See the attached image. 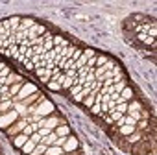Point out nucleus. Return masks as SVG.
Here are the masks:
<instances>
[{
  "label": "nucleus",
  "instance_id": "f257e3e1",
  "mask_svg": "<svg viewBox=\"0 0 157 155\" xmlns=\"http://www.w3.org/2000/svg\"><path fill=\"white\" fill-rule=\"evenodd\" d=\"M35 93H37V87H35L33 83H24V85H22V89H21V93L15 96V100L22 102V100H26L28 96H32V94H35Z\"/></svg>",
  "mask_w": 157,
  "mask_h": 155
},
{
  "label": "nucleus",
  "instance_id": "c85d7f7f",
  "mask_svg": "<svg viewBox=\"0 0 157 155\" xmlns=\"http://www.w3.org/2000/svg\"><path fill=\"white\" fill-rule=\"evenodd\" d=\"M11 107V100L10 102H0V109H2V111H6V109H10Z\"/></svg>",
  "mask_w": 157,
  "mask_h": 155
},
{
  "label": "nucleus",
  "instance_id": "39448f33",
  "mask_svg": "<svg viewBox=\"0 0 157 155\" xmlns=\"http://www.w3.org/2000/svg\"><path fill=\"white\" fill-rule=\"evenodd\" d=\"M65 151H70V149H76L78 148V140H76V137H67V142L61 146Z\"/></svg>",
  "mask_w": 157,
  "mask_h": 155
},
{
  "label": "nucleus",
  "instance_id": "a878e982",
  "mask_svg": "<svg viewBox=\"0 0 157 155\" xmlns=\"http://www.w3.org/2000/svg\"><path fill=\"white\" fill-rule=\"evenodd\" d=\"M105 63H107V57H104V55H98V57H96V65H98V66H104Z\"/></svg>",
  "mask_w": 157,
  "mask_h": 155
},
{
  "label": "nucleus",
  "instance_id": "f3484780",
  "mask_svg": "<svg viewBox=\"0 0 157 155\" xmlns=\"http://www.w3.org/2000/svg\"><path fill=\"white\" fill-rule=\"evenodd\" d=\"M131 96H133V91H131V89H124V91L120 93V98H122L124 102H128Z\"/></svg>",
  "mask_w": 157,
  "mask_h": 155
},
{
  "label": "nucleus",
  "instance_id": "aec40b11",
  "mask_svg": "<svg viewBox=\"0 0 157 155\" xmlns=\"http://www.w3.org/2000/svg\"><path fill=\"white\" fill-rule=\"evenodd\" d=\"M124 89H126V83H124V81H120V83H115V85H113V91H115L117 94H120Z\"/></svg>",
  "mask_w": 157,
  "mask_h": 155
},
{
  "label": "nucleus",
  "instance_id": "6ab92c4d",
  "mask_svg": "<svg viewBox=\"0 0 157 155\" xmlns=\"http://www.w3.org/2000/svg\"><path fill=\"white\" fill-rule=\"evenodd\" d=\"M8 55H11V57H15V59H17V57H19V46H17V44H13V46L8 50Z\"/></svg>",
  "mask_w": 157,
  "mask_h": 155
},
{
  "label": "nucleus",
  "instance_id": "72a5a7b5",
  "mask_svg": "<svg viewBox=\"0 0 157 155\" xmlns=\"http://www.w3.org/2000/svg\"><path fill=\"white\" fill-rule=\"evenodd\" d=\"M61 155H67V153H61Z\"/></svg>",
  "mask_w": 157,
  "mask_h": 155
},
{
  "label": "nucleus",
  "instance_id": "423d86ee",
  "mask_svg": "<svg viewBox=\"0 0 157 155\" xmlns=\"http://www.w3.org/2000/svg\"><path fill=\"white\" fill-rule=\"evenodd\" d=\"M17 81H22V78H21L19 74H13V72H11V74L6 78V85H4V87H8V85H13V83H17Z\"/></svg>",
  "mask_w": 157,
  "mask_h": 155
},
{
  "label": "nucleus",
  "instance_id": "9b49d317",
  "mask_svg": "<svg viewBox=\"0 0 157 155\" xmlns=\"http://www.w3.org/2000/svg\"><path fill=\"white\" fill-rule=\"evenodd\" d=\"M120 133L126 135V137H129L131 133H135V126H128V124H124V126H120Z\"/></svg>",
  "mask_w": 157,
  "mask_h": 155
},
{
  "label": "nucleus",
  "instance_id": "4468645a",
  "mask_svg": "<svg viewBox=\"0 0 157 155\" xmlns=\"http://www.w3.org/2000/svg\"><path fill=\"white\" fill-rule=\"evenodd\" d=\"M63 153V148L61 146H52V148H46V155H61Z\"/></svg>",
  "mask_w": 157,
  "mask_h": 155
},
{
  "label": "nucleus",
  "instance_id": "2eb2a0df",
  "mask_svg": "<svg viewBox=\"0 0 157 155\" xmlns=\"http://www.w3.org/2000/svg\"><path fill=\"white\" fill-rule=\"evenodd\" d=\"M46 87L50 89V91H56V93H59L63 87H61V83H57V81H54V80H50L48 83H46Z\"/></svg>",
  "mask_w": 157,
  "mask_h": 155
},
{
  "label": "nucleus",
  "instance_id": "393cba45",
  "mask_svg": "<svg viewBox=\"0 0 157 155\" xmlns=\"http://www.w3.org/2000/svg\"><path fill=\"white\" fill-rule=\"evenodd\" d=\"M33 72H35V74H37L39 78H43V76H46V72H50V70H46L44 66H41V68H35Z\"/></svg>",
  "mask_w": 157,
  "mask_h": 155
},
{
  "label": "nucleus",
  "instance_id": "7c9ffc66",
  "mask_svg": "<svg viewBox=\"0 0 157 155\" xmlns=\"http://www.w3.org/2000/svg\"><path fill=\"white\" fill-rule=\"evenodd\" d=\"M83 55L93 57V55H96V52H94V50H91V48H87V50H83Z\"/></svg>",
  "mask_w": 157,
  "mask_h": 155
},
{
  "label": "nucleus",
  "instance_id": "f704fd0d",
  "mask_svg": "<svg viewBox=\"0 0 157 155\" xmlns=\"http://www.w3.org/2000/svg\"><path fill=\"white\" fill-rule=\"evenodd\" d=\"M43 155H46V153H43Z\"/></svg>",
  "mask_w": 157,
  "mask_h": 155
},
{
  "label": "nucleus",
  "instance_id": "f8f14e48",
  "mask_svg": "<svg viewBox=\"0 0 157 155\" xmlns=\"http://www.w3.org/2000/svg\"><path fill=\"white\" fill-rule=\"evenodd\" d=\"M35 146H37V144H35L33 140H30V138H28V140H26V144L22 146V151H24V153H32V151L35 149Z\"/></svg>",
  "mask_w": 157,
  "mask_h": 155
},
{
  "label": "nucleus",
  "instance_id": "bb28decb",
  "mask_svg": "<svg viewBox=\"0 0 157 155\" xmlns=\"http://www.w3.org/2000/svg\"><path fill=\"white\" fill-rule=\"evenodd\" d=\"M37 133H39V135H41V137H48V135H50V133H52V129H48V127H41V129H39V131H37Z\"/></svg>",
  "mask_w": 157,
  "mask_h": 155
},
{
  "label": "nucleus",
  "instance_id": "412c9836",
  "mask_svg": "<svg viewBox=\"0 0 157 155\" xmlns=\"http://www.w3.org/2000/svg\"><path fill=\"white\" fill-rule=\"evenodd\" d=\"M115 111H118L120 115H124V113H128V104L124 102V104H117V107H115Z\"/></svg>",
  "mask_w": 157,
  "mask_h": 155
},
{
  "label": "nucleus",
  "instance_id": "5701e85b",
  "mask_svg": "<svg viewBox=\"0 0 157 155\" xmlns=\"http://www.w3.org/2000/svg\"><path fill=\"white\" fill-rule=\"evenodd\" d=\"M11 74V68L8 66V65H2V70H0V76H2V78H8Z\"/></svg>",
  "mask_w": 157,
  "mask_h": 155
},
{
  "label": "nucleus",
  "instance_id": "20e7f679",
  "mask_svg": "<svg viewBox=\"0 0 157 155\" xmlns=\"http://www.w3.org/2000/svg\"><path fill=\"white\" fill-rule=\"evenodd\" d=\"M26 126H28V120H21V122H19V124H15L11 129H8V135H15V133L19 135V133H22V129H24Z\"/></svg>",
  "mask_w": 157,
  "mask_h": 155
},
{
  "label": "nucleus",
  "instance_id": "4be33fe9",
  "mask_svg": "<svg viewBox=\"0 0 157 155\" xmlns=\"http://www.w3.org/2000/svg\"><path fill=\"white\" fill-rule=\"evenodd\" d=\"M82 89H83V85H78V83H76V85H72L68 91H70V94H72V96H76L78 93H82Z\"/></svg>",
  "mask_w": 157,
  "mask_h": 155
},
{
  "label": "nucleus",
  "instance_id": "473e14b6",
  "mask_svg": "<svg viewBox=\"0 0 157 155\" xmlns=\"http://www.w3.org/2000/svg\"><path fill=\"white\" fill-rule=\"evenodd\" d=\"M17 61H19V63H28L30 59H28L26 55H19V57H17Z\"/></svg>",
  "mask_w": 157,
  "mask_h": 155
},
{
  "label": "nucleus",
  "instance_id": "7ed1b4c3",
  "mask_svg": "<svg viewBox=\"0 0 157 155\" xmlns=\"http://www.w3.org/2000/svg\"><path fill=\"white\" fill-rule=\"evenodd\" d=\"M17 116H19L17 111H10V113L2 115V116H0V127H8L13 120H17Z\"/></svg>",
  "mask_w": 157,
  "mask_h": 155
},
{
  "label": "nucleus",
  "instance_id": "1a4fd4ad",
  "mask_svg": "<svg viewBox=\"0 0 157 155\" xmlns=\"http://www.w3.org/2000/svg\"><path fill=\"white\" fill-rule=\"evenodd\" d=\"M54 131H56V135H57V137H68L70 127H67V126H59V127H56Z\"/></svg>",
  "mask_w": 157,
  "mask_h": 155
},
{
  "label": "nucleus",
  "instance_id": "cd10ccee",
  "mask_svg": "<svg viewBox=\"0 0 157 155\" xmlns=\"http://www.w3.org/2000/svg\"><path fill=\"white\" fill-rule=\"evenodd\" d=\"M28 138H30V140H33V142H35V144H39V142H41V138H43V137H41V135H39V133H33V135H30V137H28Z\"/></svg>",
  "mask_w": 157,
  "mask_h": 155
},
{
  "label": "nucleus",
  "instance_id": "f03ea898",
  "mask_svg": "<svg viewBox=\"0 0 157 155\" xmlns=\"http://www.w3.org/2000/svg\"><path fill=\"white\" fill-rule=\"evenodd\" d=\"M50 113H54V104L52 102H43L39 107H35V115H39V116H46V115H50Z\"/></svg>",
  "mask_w": 157,
  "mask_h": 155
},
{
  "label": "nucleus",
  "instance_id": "c756f323",
  "mask_svg": "<svg viewBox=\"0 0 157 155\" xmlns=\"http://www.w3.org/2000/svg\"><path fill=\"white\" fill-rule=\"evenodd\" d=\"M139 138H140V135H139V133H137V135H135V133H131V135H129V138H128V142H137Z\"/></svg>",
  "mask_w": 157,
  "mask_h": 155
},
{
  "label": "nucleus",
  "instance_id": "6e6552de",
  "mask_svg": "<svg viewBox=\"0 0 157 155\" xmlns=\"http://www.w3.org/2000/svg\"><path fill=\"white\" fill-rule=\"evenodd\" d=\"M21 89H22V81H17V83H13V85L10 87V94H11V98H15V96L21 93Z\"/></svg>",
  "mask_w": 157,
  "mask_h": 155
},
{
  "label": "nucleus",
  "instance_id": "2f4dec72",
  "mask_svg": "<svg viewBox=\"0 0 157 155\" xmlns=\"http://www.w3.org/2000/svg\"><path fill=\"white\" fill-rule=\"evenodd\" d=\"M24 68H26V70H30V72H33V70H35V66H33V63H32V61L24 63Z\"/></svg>",
  "mask_w": 157,
  "mask_h": 155
},
{
  "label": "nucleus",
  "instance_id": "a211bd4d",
  "mask_svg": "<svg viewBox=\"0 0 157 155\" xmlns=\"http://www.w3.org/2000/svg\"><path fill=\"white\" fill-rule=\"evenodd\" d=\"M63 74H65V78H72V80H76V78H78V70H74V68H68Z\"/></svg>",
  "mask_w": 157,
  "mask_h": 155
},
{
  "label": "nucleus",
  "instance_id": "dca6fc26",
  "mask_svg": "<svg viewBox=\"0 0 157 155\" xmlns=\"http://www.w3.org/2000/svg\"><path fill=\"white\" fill-rule=\"evenodd\" d=\"M46 148H48V146H44V144H37L35 149H33L30 155H43V153H46Z\"/></svg>",
  "mask_w": 157,
  "mask_h": 155
},
{
  "label": "nucleus",
  "instance_id": "0eeeda50",
  "mask_svg": "<svg viewBox=\"0 0 157 155\" xmlns=\"http://www.w3.org/2000/svg\"><path fill=\"white\" fill-rule=\"evenodd\" d=\"M26 140H28V137H26L24 133H19V135L15 137V140H13V144H15L17 148H22V146L26 144Z\"/></svg>",
  "mask_w": 157,
  "mask_h": 155
},
{
  "label": "nucleus",
  "instance_id": "ddd939ff",
  "mask_svg": "<svg viewBox=\"0 0 157 155\" xmlns=\"http://www.w3.org/2000/svg\"><path fill=\"white\" fill-rule=\"evenodd\" d=\"M57 124H59V122H57V118H54V116H52V118L44 120V126H43V127H48V129H52V131H54Z\"/></svg>",
  "mask_w": 157,
  "mask_h": 155
},
{
  "label": "nucleus",
  "instance_id": "b1692460",
  "mask_svg": "<svg viewBox=\"0 0 157 155\" xmlns=\"http://www.w3.org/2000/svg\"><path fill=\"white\" fill-rule=\"evenodd\" d=\"M72 85H76V80H72V78H67L65 83H63V89H70Z\"/></svg>",
  "mask_w": 157,
  "mask_h": 155
},
{
  "label": "nucleus",
  "instance_id": "9d476101",
  "mask_svg": "<svg viewBox=\"0 0 157 155\" xmlns=\"http://www.w3.org/2000/svg\"><path fill=\"white\" fill-rule=\"evenodd\" d=\"M8 22H10V28H11L13 32H17V30H19V26H21V17H11Z\"/></svg>",
  "mask_w": 157,
  "mask_h": 155
}]
</instances>
